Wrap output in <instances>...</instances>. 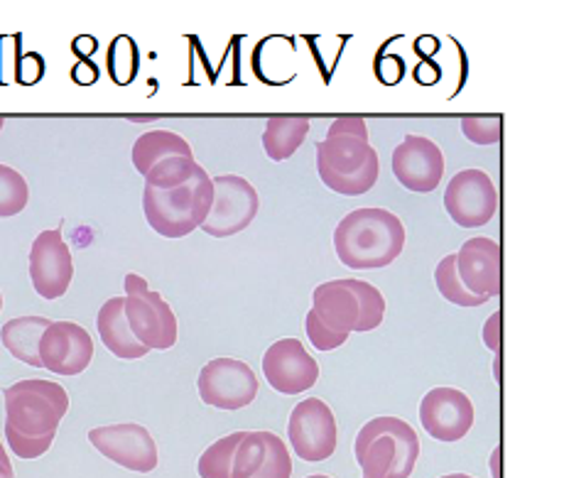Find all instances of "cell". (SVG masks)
I'll return each mask as SVG.
<instances>
[{
  "mask_svg": "<svg viewBox=\"0 0 564 478\" xmlns=\"http://www.w3.org/2000/svg\"><path fill=\"white\" fill-rule=\"evenodd\" d=\"M74 278V260L59 228L42 231L30 248V280L40 297L59 300L67 295Z\"/></svg>",
  "mask_w": 564,
  "mask_h": 478,
  "instance_id": "cell-13",
  "label": "cell"
},
{
  "mask_svg": "<svg viewBox=\"0 0 564 478\" xmlns=\"http://www.w3.org/2000/svg\"><path fill=\"white\" fill-rule=\"evenodd\" d=\"M307 478H332V476H322V474H317V476H307Z\"/></svg>",
  "mask_w": 564,
  "mask_h": 478,
  "instance_id": "cell-43",
  "label": "cell"
},
{
  "mask_svg": "<svg viewBox=\"0 0 564 478\" xmlns=\"http://www.w3.org/2000/svg\"><path fill=\"white\" fill-rule=\"evenodd\" d=\"M6 439L10 444V452L20 456V459H37V456L50 452L52 442H54V434H52V437L30 439V437H23V434H18L13 427L6 425Z\"/></svg>",
  "mask_w": 564,
  "mask_h": 478,
  "instance_id": "cell-31",
  "label": "cell"
},
{
  "mask_svg": "<svg viewBox=\"0 0 564 478\" xmlns=\"http://www.w3.org/2000/svg\"><path fill=\"white\" fill-rule=\"evenodd\" d=\"M30 189L18 170L0 165V219L18 216L28 206Z\"/></svg>",
  "mask_w": 564,
  "mask_h": 478,
  "instance_id": "cell-28",
  "label": "cell"
},
{
  "mask_svg": "<svg viewBox=\"0 0 564 478\" xmlns=\"http://www.w3.org/2000/svg\"><path fill=\"white\" fill-rule=\"evenodd\" d=\"M317 172L319 180L344 197H361L371 192L381 175L378 152L368 140L336 135L317 143Z\"/></svg>",
  "mask_w": 564,
  "mask_h": 478,
  "instance_id": "cell-5",
  "label": "cell"
},
{
  "mask_svg": "<svg viewBox=\"0 0 564 478\" xmlns=\"http://www.w3.org/2000/svg\"><path fill=\"white\" fill-rule=\"evenodd\" d=\"M415 79H417L420 84H435V82L440 79V69L435 67V64L422 62L420 67L415 69Z\"/></svg>",
  "mask_w": 564,
  "mask_h": 478,
  "instance_id": "cell-36",
  "label": "cell"
},
{
  "mask_svg": "<svg viewBox=\"0 0 564 478\" xmlns=\"http://www.w3.org/2000/svg\"><path fill=\"white\" fill-rule=\"evenodd\" d=\"M50 319L45 317H18L10 319L3 329H0V341L8 349L10 356H15L18 361L25 366L42 368L40 363V339L45 329L50 327Z\"/></svg>",
  "mask_w": 564,
  "mask_h": 478,
  "instance_id": "cell-21",
  "label": "cell"
},
{
  "mask_svg": "<svg viewBox=\"0 0 564 478\" xmlns=\"http://www.w3.org/2000/svg\"><path fill=\"white\" fill-rule=\"evenodd\" d=\"M72 79L77 84H94L96 79H99V67H96V64L89 59H82L77 67L72 69Z\"/></svg>",
  "mask_w": 564,
  "mask_h": 478,
  "instance_id": "cell-35",
  "label": "cell"
},
{
  "mask_svg": "<svg viewBox=\"0 0 564 478\" xmlns=\"http://www.w3.org/2000/svg\"><path fill=\"white\" fill-rule=\"evenodd\" d=\"M312 312L336 334L373 332L386 317V300L366 280H329L314 287Z\"/></svg>",
  "mask_w": 564,
  "mask_h": 478,
  "instance_id": "cell-2",
  "label": "cell"
},
{
  "mask_svg": "<svg viewBox=\"0 0 564 478\" xmlns=\"http://www.w3.org/2000/svg\"><path fill=\"white\" fill-rule=\"evenodd\" d=\"M442 478H474V476H469V474H447V476H442Z\"/></svg>",
  "mask_w": 564,
  "mask_h": 478,
  "instance_id": "cell-41",
  "label": "cell"
},
{
  "mask_svg": "<svg viewBox=\"0 0 564 478\" xmlns=\"http://www.w3.org/2000/svg\"><path fill=\"white\" fill-rule=\"evenodd\" d=\"M89 442L106 459L123 466V469L150 474L158 469V444L143 425L123 422V425H106L89 432Z\"/></svg>",
  "mask_w": 564,
  "mask_h": 478,
  "instance_id": "cell-12",
  "label": "cell"
},
{
  "mask_svg": "<svg viewBox=\"0 0 564 478\" xmlns=\"http://www.w3.org/2000/svg\"><path fill=\"white\" fill-rule=\"evenodd\" d=\"M336 135H349V138H359V140H368V128L366 121L359 116H341L329 126L327 138H336Z\"/></svg>",
  "mask_w": 564,
  "mask_h": 478,
  "instance_id": "cell-32",
  "label": "cell"
},
{
  "mask_svg": "<svg viewBox=\"0 0 564 478\" xmlns=\"http://www.w3.org/2000/svg\"><path fill=\"white\" fill-rule=\"evenodd\" d=\"M292 459L278 434L246 432L236 447L231 478H290Z\"/></svg>",
  "mask_w": 564,
  "mask_h": 478,
  "instance_id": "cell-18",
  "label": "cell"
},
{
  "mask_svg": "<svg viewBox=\"0 0 564 478\" xmlns=\"http://www.w3.org/2000/svg\"><path fill=\"white\" fill-rule=\"evenodd\" d=\"M96 47H99V42H96V40L89 37V35L77 37V40H74V45H72V50L77 52L79 57H89V54L96 52Z\"/></svg>",
  "mask_w": 564,
  "mask_h": 478,
  "instance_id": "cell-37",
  "label": "cell"
},
{
  "mask_svg": "<svg viewBox=\"0 0 564 478\" xmlns=\"http://www.w3.org/2000/svg\"><path fill=\"white\" fill-rule=\"evenodd\" d=\"M123 307H126V297L108 300L99 309L96 327H99V336L108 351L118 358H126V361H135V358L148 356L150 349H145V346L135 339L133 332H130Z\"/></svg>",
  "mask_w": 564,
  "mask_h": 478,
  "instance_id": "cell-20",
  "label": "cell"
},
{
  "mask_svg": "<svg viewBox=\"0 0 564 478\" xmlns=\"http://www.w3.org/2000/svg\"><path fill=\"white\" fill-rule=\"evenodd\" d=\"M6 425L30 439L57 434L69 410V395L59 383L42 378L20 380L6 388Z\"/></svg>",
  "mask_w": 564,
  "mask_h": 478,
  "instance_id": "cell-6",
  "label": "cell"
},
{
  "mask_svg": "<svg viewBox=\"0 0 564 478\" xmlns=\"http://www.w3.org/2000/svg\"><path fill=\"white\" fill-rule=\"evenodd\" d=\"M310 135V118L305 116H273L263 130V148L270 160L282 162L295 155Z\"/></svg>",
  "mask_w": 564,
  "mask_h": 478,
  "instance_id": "cell-23",
  "label": "cell"
},
{
  "mask_svg": "<svg viewBox=\"0 0 564 478\" xmlns=\"http://www.w3.org/2000/svg\"><path fill=\"white\" fill-rule=\"evenodd\" d=\"M501 444H498V447L494 449V454H491V476L494 478H501Z\"/></svg>",
  "mask_w": 564,
  "mask_h": 478,
  "instance_id": "cell-39",
  "label": "cell"
},
{
  "mask_svg": "<svg viewBox=\"0 0 564 478\" xmlns=\"http://www.w3.org/2000/svg\"><path fill=\"white\" fill-rule=\"evenodd\" d=\"M263 376L282 395H300L319 380V363L300 339H280L263 356Z\"/></svg>",
  "mask_w": 564,
  "mask_h": 478,
  "instance_id": "cell-15",
  "label": "cell"
},
{
  "mask_svg": "<svg viewBox=\"0 0 564 478\" xmlns=\"http://www.w3.org/2000/svg\"><path fill=\"white\" fill-rule=\"evenodd\" d=\"M405 248V226L395 214L364 206L334 228V251L351 270H378L393 263Z\"/></svg>",
  "mask_w": 564,
  "mask_h": 478,
  "instance_id": "cell-1",
  "label": "cell"
},
{
  "mask_svg": "<svg viewBox=\"0 0 564 478\" xmlns=\"http://www.w3.org/2000/svg\"><path fill=\"white\" fill-rule=\"evenodd\" d=\"M417 50H425L422 54H432L437 50V40L435 37H430V35H425L422 40H417V45H415Z\"/></svg>",
  "mask_w": 564,
  "mask_h": 478,
  "instance_id": "cell-40",
  "label": "cell"
},
{
  "mask_svg": "<svg viewBox=\"0 0 564 478\" xmlns=\"http://www.w3.org/2000/svg\"><path fill=\"white\" fill-rule=\"evenodd\" d=\"M305 327H307L310 341H312V346L317 351H334V349H339V346H344L346 341H349V336H346V334H336L329 327H324L317 314H314L312 309L307 314Z\"/></svg>",
  "mask_w": 564,
  "mask_h": 478,
  "instance_id": "cell-30",
  "label": "cell"
},
{
  "mask_svg": "<svg viewBox=\"0 0 564 478\" xmlns=\"http://www.w3.org/2000/svg\"><path fill=\"white\" fill-rule=\"evenodd\" d=\"M0 309H3V295H0Z\"/></svg>",
  "mask_w": 564,
  "mask_h": 478,
  "instance_id": "cell-44",
  "label": "cell"
},
{
  "mask_svg": "<svg viewBox=\"0 0 564 478\" xmlns=\"http://www.w3.org/2000/svg\"><path fill=\"white\" fill-rule=\"evenodd\" d=\"M0 478H15L13 464H10V459H8V452H6L3 444H0Z\"/></svg>",
  "mask_w": 564,
  "mask_h": 478,
  "instance_id": "cell-38",
  "label": "cell"
},
{
  "mask_svg": "<svg viewBox=\"0 0 564 478\" xmlns=\"http://www.w3.org/2000/svg\"><path fill=\"white\" fill-rule=\"evenodd\" d=\"M501 116H466L462 118L464 135L471 140L474 145H496L501 143Z\"/></svg>",
  "mask_w": 564,
  "mask_h": 478,
  "instance_id": "cell-29",
  "label": "cell"
},
{
  "mask_svg": "<svg viewBox=\"0 0 564 478\" xmlns=\"http://www.w3.org/2000/svg\"><path fill=\"white\" fill-rule=\"evenodd\" d=\"M199 170V162L194 157H165L160 160L158 165L150 167L145 175V187H155V189H175L187 184L194 172Z\"/></svg>",
  "mask_w": 564,
  "mask_h": 478,
  "instance_id": "cell-25",
  "label": "cell"
},
{
  "mask_svg": "<svg viewBox=\"0 0 564 478\" xmlns=\"http://www.w3.org/2000/svg\"><path fill=\"white\" fill-rule=\"evenodd\" d=\"M3 126H6V118H3V116H0V130H3Z\"/></svg>",
  "mask_w": 564,
  "mask_h": 478,
  "instance_id": "cell-42",
  "label": "cell"
},
{
  "mask_svg": "<svg viewBox=\"0 0 564 478\" xmlns=\"http://www.w3.org/2000/svg\"><path fill=\"white\" fill-rule=\"evenodd\" d=\"M214 204V184L199 165L194 177L175 189L145 187L143 209L153 231L165 238H184L206 221Z\"/></svg>",
  "mask_w": 564,
  "mask_h": 478,
  "instance_id": "cell-4",
  "label": "cell"
},
{
  "mask_svg": "<svg viewBox=\"0 0 564 478\" xmlns=\"http://www.w3.org/2000/svg\"><path fill=\"white\" fill-rule=\"evenodd\" d=\"M106 67H108V76H111L118 86H128L133 82L140 69V52L135 42L128 35H118L111 42V47H108Z\"/></svg>",
  "mask_w": 564,
  "mask_h": 478,
  "instance_id": "cell-24",
  "label": "cell"
},
{
  "mask_svg": "<svg viewBox=\"0 0 564 478\" xmlns=\"http://www.w3.org/2000/svg\"><path fill=\"white\" fill-rule=\"evenodd\" d=\"M165 157H194L192 148L182 135L172 130H150L143 133L133 145V165L140 175H148L150 167Z\"/></svg>",
  "mask_w": 564,
  "mask_h": 478,
  "instance_id": "cell-22",
  "label": "cell"
},
{
  "mask_svg": "<svg viewBox=\"0 0 564 478\" xmlns=\"http://www.w3.org/2000/svg\"><path fill=\"white\" fill-rule=\"evenodd\" d=\"M246 437V432H234L229 437L214 442L209 449L199 456L197 471L202 478H231V464L236 447Z\"/></svg>",
  "mask_w": 564,
  "mask_h": 478,
  "instance_id": "cell-26",
  "label": "cell"
},
{
  "mask_svg": "<svg viewBox=\"0 0 564 478\" xmlns=\"http://www.w3.org/2000/svg\"><path fill=\"white\" fill-rule=\"evenodd\" d=\"M364 478H410L420 456L417 432L400 417L366 422L354 444Z\"/></svg>",
  "mask_w": 564,
  "mask_h": 478,
  "instance_id": "cell-3",
  "label": "cell"
},
{
  "mask_svg": "<svg viewBox=\"0 0 564 478\" xmlns=\"http://www.w3.org/2000/svg\"><path fill=\"white\" fill-rule=\"evenodd\" d=\"M40 363L57 376H79L94 358L91 334L74 322H52L40 339Z\"/></svg>",
  "mask_w": 564,
  "mask_h": 478,
  "instance_id": "cell-14",
  "label": "cell"
},
{
  "mask_svg": "<svg viewBox=\"0 0 564 478\" xmlns=\"http://www.w3.org/2000/svg\"><path fill=\"white\" fill-rule=\"evenodd\" d=\"M484 341L494 354L501 351V312H496L488 317L484 327Z\"/></svg>",
  "mask_w": 564,
  "mask_h": 478,
  "instance_id": "cell-34",
  "label": "cell"
},
{
  "mask_svg": "<svg viewBox=\"0 0 564 478\" xmlns=\"http://www.w3.org/2000/svg\"><path fill=\"white\" fill-rule=\"evenodd\" d=\"M420 422L432 439L459 442L474 425V405L457 388H435L422 398Z\"/></svg>",
  "mask_w": 564,
  "mask_h": 478,
  "instance_id": "cell-16",
  "label": "cell"
},
{
  "mask_svg": "<svg viewBox=\"0 0 564 478\" xmlns=\"http://www.w3.org/2000/svg\"><path fill=\"white\" fill-rule=\"evenodd\" d=\"M214 184V204L206 221L199 226L204 233L214 238H229L241 233L251 226L260 209V197L253 184L238 175L212 177Z\"/></svg>",
  "mask_w": 564,
  "mask_h": 478,
  "instance_id": "cell-9",
  "label": "cell"
},
{
  "mask_svg": "<svg viewBox=\"0 0 564 478\" xmlns=\"http://www.w3.org/2000/svg\"><path fill=\"white\" fill-rule=\"evenodd\" d=\"M444 209L462 228L486 226L496 216L498 192L484 170H462L444 192Z\"/></svg>",
  "mask_w": 564,
  "mask_h": 478,
  "instance_id": "cell-11",
  "label": "cell"
},
{
  "mask_svg": "<svg viewBox=\"0 0 564 478\" xmlns=\"http://www.w3.org/2000/svg\"><path fill=\"white\" fill-rule=\"evenodd\" d=\"M457 258V275L462 285L476 297L491 300L501 295V243L494 238H469Z\"/></svg>",
  "mask_w": 564,
  "mask_h": 478,
  "instance_id": "cell-19",
  "label": "cell"
},
{
  "mask_svg": "<svg viewBox=\"0 0 564 478\" xmlns=\"http://www.w3.org/2000/svg\"><path fill=\"white\" fill-rule=\"evenodd\" d=\"M199 398L216 410L248 408L258 395V378L238 358H214L197 378Z\"/></svg>",
  "mask_w": 564,
  "mask_h": 478,
  "instance_id": "cell-10",
  "label": "cell"
},
{
  "mask_svg": "<svg viewBox=\"0 0 564 478\" xmlns=\"http://www.w3.org/2000/svg\"><path fill=\"white\" fill-rule=\"evenodd\" d=\"M288 437L302 461H327L339 444V427L332 408L319 398L302 400L290 412Z\"/></svg>",
  "mask_w": 564,
  "mask_h": 478,
  "instance_id": "cell-8",
  "label": "cell"
},
{
  "mask_svg": "<svg viewBox=\"0 0 564 478\" xmlns=\"http://www.w3.org/2000/svg\"><path fill=\"white\" fill-rule=\"evenodd\" d=\"M126 322L145 349L167 351L177 344V317L160 292L140 275H126Z\"/></svg>",
  "mask_w": 564,
  "mask_h": 478,
  "instance_id": "cell-7",
  "label": "cell"
},
{
  "mask_svg": "<svg viewBox=\"0 0 564 478\" xmlns=\"http://www.w3.org/2000/svg\"><path fill=\"white\" fill-rule=\"evenodd\" d=\"M435 282H437L440 295L447 302L457 304V307H481V304L488 302L484 297L471 295V292L462 285V280L457 275V258L454 256L440 260V265L435 270Z\"/></svg>",
  "mask_w": 564,
  "mask_h": 478,
  "instance_id": "cell-27",
  "label": "cell"
},
{
  "mask_svg": "<svg viewBox=\"0 0 564 478\" xmlns=\"http://www.w3.org/2000/svg\"><path fill=\"white\" fill-rule=\"evenodd\" d=\"M393 175L410 192H435L444 177L440 145L425 135H405L403 143L393 150Z\"/></svg>",
  "mask_w": 564,
  "mask_h": 478,
  "instance_id": "cell-17",
  "label": "cell"
},
{
  "mask_svg": "<svg viewBox=\"0 0 564 478\" xmlns=\"http://www.w3.org/2000/svg\"><path fill=\"white\" fill-rule=\"evenodd\" d=\"M403 72H405V64L395 54H386L381 62H376V76L381 79L383 84H398L403 79Z\"/></svg>",
  "mask_w": 564,
  "mask_h": 478,
  "instance_id": "cell-33",
  "label": "cell"
}]
</instances>
